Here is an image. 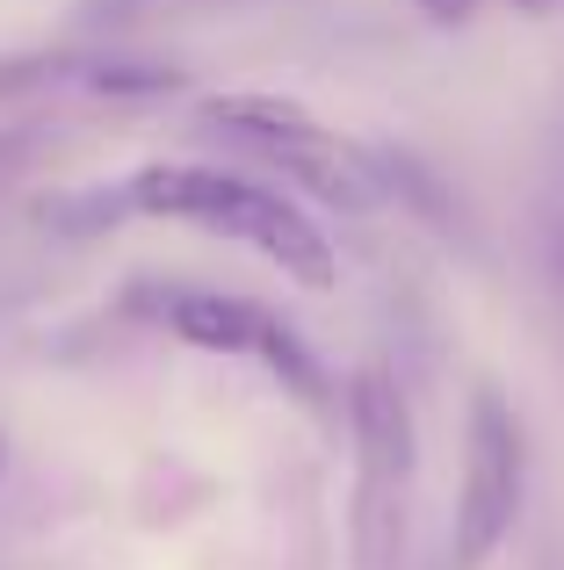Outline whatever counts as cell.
<instances>
[{
  "label": "cell",
  "instance_id": "6da1fadb",
  "mask_svg": "<svg viewBox=\"0 0 564 570\" xmlns=\"http://www.w3.org/2000/svg\"><path fill=\"white\" fill-rule=\"evenodd\" d=\"M130 209L145 217H174V224H211V232L254 246L269 267L296 282V289H333L340 261H333V238L304 217L282 188L269 181H246L232 167H182V159H153L124 181Z\"/></svg>",
  "mask_w": 564,
  "mask_h": 570
},
{
  "label": "cell",
  "instance_id": "7a4b0ae2",
  "mask_svg": "<svg viewBox=\"0 0 564 570\" xmlns=\"http://www.w3.org/2000/svg\"><path fill=\"white\" fill-rule=\"evenodd\" d=\"M348 433H354V570H398L406 557V513H412V404L383 362H362L348 383Z\"/></svg>",
  "mask_w": 564,
  "mask_h": 570
},
{
  "label": "cell",
  "instance_id": "3957f363",
  "mask_svg": "<svg viewBox=\"0 0 564 570\" xmlns=\"http://www.w3.org/2000/svg\"><path fill=\"white\" fill-rule=\"evenodd\" d=\"M522 484H528L522 419L507 412L493 383H478L464 426V484H456V570H485L507 549L514 520H522Z\"/></svg>",
  "mask_w": 564,
  "mask_h": 570
},
{
  "label": "cell",
  "instance_id": "277c9868",
  "mask_svg": "<svg viewBox=\"0 0 564 570\" xmlns=\"http://www.w3.org/2000/svg\"><path fill=\"white\" fill-rule=\"evenodd\" d=\"M261 159L282 174V181H296L304 195H319V203L333 209H377L391 181H383V159L369 153V145L340 138L333 124L304 130V138H282V145H261Z\"/></svg>",
  "mask_w": 564,
  "mask_h": 570
},
{
  "label": "cell",
  "instance_id": "5b68a950",
  "mask_svg": "<svg viewBox=\"0 0 564 570\" xmlns=\"http://www.w3.org/2000/svg\"><path fill=\"white\" fill-rule=\"evenodd\" d=\"M269 318L275 311L246 304V296H225V289H174L167 296V333L203 354H254Z\"/></svg>",
  "mask_w": 564,
  "mask_h": 570
},
{
  "label": "cell",
  "instance_id": "8992f818",
  "mask_svg": "<svg viewBox=\"0 0 564 570\" xmlns=\"http://www.w3.org/2000/svg\"><path fill=\"white\" fill-rule=\"evenodd\" d=\"M196 124L217 130V138H240L246 153H261V145H282V138L319 130V116H311L304 101H290V95H269V87H240V95H203Z\"/></svg>",
  "mask_w": 564,
  "mask_h": 570
},
{
  "label": "cell",
  "instance_id": "52a82bcc",
  "mask_svg": "<svg viewBox=\"0 0 564 570\" xmlns=\"http://www.w3.org/2000/svg\"><path fill=\"white\" fill-rule=\"evenodd\" d=\"M254 362L269 368V376L290 390V397H304V404H325V390H333V383H325V368H319V354L304 347V333H296V325H282V318H269Z\"/></svg>",
  "mask_w": 564,
  "mask_h": 570
},
{
  "label": "cell",
  "instance_id": "ba28073f",
  "mask_svg": "<svg viewBox=\"0 0 564 570\" xmlns=\"http://www.w3.org/2000/svg\"><path fill=\"white\" fill-rule=\"evenodd\" d=\"M95 95H167L182 87V66H145V58H109V66H87Z\"/></svg>",
  "mask_w": 564,
  "mask_h": 570
},
{
  "label": "cell",
  "instance_id": "9c48e42d",
  "mask_svg": "<svg viewBox=\"0 0 564 570\" xmlns=\"http://www.w3.org/2000/svg\"><path fill=\"white\" fill-rule=\"evenodd\" d=\"M420 14L449 29V22H470V14H478V0H420Z\"/></svg>",
  "mask_w": 564,
  "mask_h": 570
},
{
  "label": "cell",
  "instance_id": "30bf717a",
  "mask_svg": "<svg viewBox=\"0 0 564 570\" xmlns=\"http://www.w3.org/2000/svg\"><path fill=\"white\" fill-rule=\"evenodd\" d=\"M514 8H543V0H514Z\"/></svg>",
  "mask_w": 564,
  "mask_h": 570
},
{
  "label": "cell",
  "instance_id": "8fae6325",
  "mask_svg": "<svg viewBox=\"0 0 564 570\" xmlns=\"http://www.w3.org/2000/svg\"><path fill=\"white\" fill-rule=\"evenodd\" d=\"M0 455H8V448H0Z\"/></svg>",
  "mask_w": 564,
  "mask_h": 570
}]
</instances>
